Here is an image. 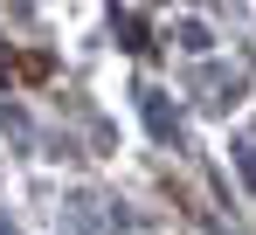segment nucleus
I'll return each mask as SVG.
<instances>
[{"label": "nucleus", "mask_w": 256, "mask_h": 235, "mask_svg": "<svg viewBox=\"0 0 256 235\" xmlns=\"http://www.w3.org/2000/svg\"><path fill=\"white\" fill-rule=\"evenodd\" d=\"M0 76H21V83H48L56 62L48 56H0Z\"/></svg>", "instance_id": "nucleus-1"}]
</instances>
